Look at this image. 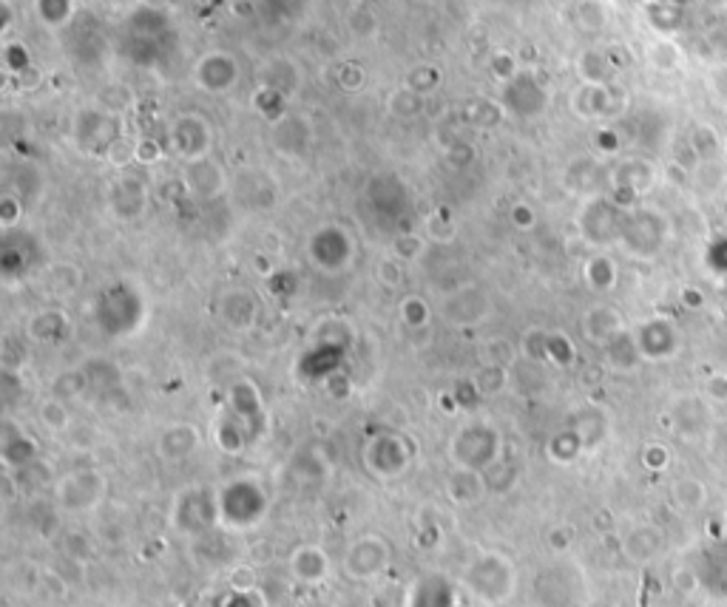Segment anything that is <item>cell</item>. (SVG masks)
<instances>
[{
	"label": "cell",
	"instance_id": "1",
	"mask_svg": "<svg viewBox=\"0 0 727 607\" xmlns=\"http://www.w3.org/2000/svg\"><path fill=\"white\" fill-rule=\"evenodd\" d=\"M347 573L355 579H373L375 573L390 568V545L381 537H358L347 551Z\"/></svg>",
	"mask_w": 727,
	"mask_h": 607
}]
</instances>
